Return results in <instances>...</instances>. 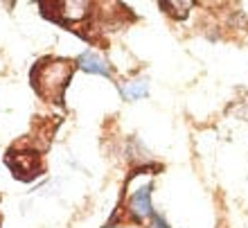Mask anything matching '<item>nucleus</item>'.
<instances>
[{
    "instance_id": "nucleus-1",
    "label": "nucleus",
    "mask_w": 248,
    "mask_h": 228,
    "mask_svg": "<svg viewBox=\"0 0 248 228\" xmlns=\"http://www.w3.org/2000/svg\"><path fill=\"white\" fill-rule=\"evenodd\" d=\"M70 77H72V64L70 61H63V59L46 61V64H41L32 72L34 86L47 99H59L65 84L70 81Z\"/></svg>"
},
{
    "instance_id": "nucleus-4",
    "label": "nucleus",
    "mask_w": 248,
    "mask_h": 228,
    "mask_svg": "<svg viewBox=\"0 0 248 228\" xmlns=\"http://www.w3.org/2000/svg\"><path fill=\"white\" fill-rule=\"evenodd\" d=\"M149 93V84L147 79H133V81H126L122 86V98L124 99H140Z\"/></svg>"
},
{
    "instance_id": "nucleus-3",
    "label": "nucleus",
    "mask_w": 248,
    "mask_h": 228,
    "mask_svg": "<svg viewBox=\"0 0 248 228\" xmlns=\"http://www.w3.org/2000/svg\"><path fill=\"white\" fill-rule=\"evenodd\" d=\"M79 65H81L86 72H93V75H104V77L111 75L108 64H106L104 59L99 57V54H95V52H84L81 54V57H79Z\"/></svg>"
},
{
    "instance_id": "nucleus-5",
    "label": "nucleus",
    "mask_w": 248,
    "mask_h": 228,
    "mask_svg": "<svg viewBox=\"0 0 248 228\" xmlns=\"http://www.w3.org/2000/svg\"><path fill=\"white\" fill-rule=\"evenodd\" d=\"M61 7L65 9L63 16H65V18H70V20L84 18V16H86V9H88V5H86V2H63Z\"/></svg>"
},
{
    "instance_id": "nucleus-2",
    "label": "nucleus",
    "mask_w": 248,
    "mask_h": 228,
    "mask_svg": "<svg viewBox=\"0 0 248 228\" xmlns=\"http://www.w3.org/2000/svg\"><path fill=\"white\" fill-rule=\"evenodd\" d=\"M131 212L138 217V219H149L154 215V208H151V188L144 185V188H138L131 196V203H129Z\"/></svg>"
},
{
    "instance_id": "nucleus-6",
    "label": "nucleus",
    "mask_w": 248,
    "mask_h": 228,
    "mask_svg": "<svg viewBox=\"0 0 248 228\" xmlns=\"http://www.w3.org/2000/svg\"><path fill=\"white\" fill-rule=\"evenodd\" d=\"M151 228H170V226H167L158 215H151Z\"/></svg>"
}]
</instances>
